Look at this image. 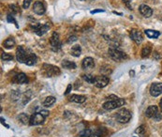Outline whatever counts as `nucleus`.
I'll return each instance as SVG.
<instances>
[{
  "instance_id": "nucleus-22",
  "label": "nucleus",
  "mask_w": 162,
  "mask_h": 137,
  "mask_svg": "<svg viewBox=\"0 0 162 137\" xmlns=\"http://www.w3.org/2000/svg\"><path fill=\"white\" fill-rule=\"evenodd\" d=\"M152 52V47L150 44H146L144 46V48L141 50V57L142 58H145V57H148L149 55L151 54Z\"/></svg>"
},
{
  "instance_id": "nucleus-29",
  "label": "nucleus",
  "mask_w": 162,
  "mask_h": 137,
  "mask_svg": "<svg viewBox=\"0 0 162 137\" xmlns=\"http://www.w3.org/2000/svg\"><path fill=\"white\" fill-rule=\"evenodd\" d=\"M1 58L4 61H11L13 59V55L11 54H8V53H4L3 52L2 55H1Z\"/></svg>"
},
{
  "instance_id": "nucleus-7",
  "label": "nucleus",
  "mask_w": 162,
  "mask_h": 137,
  "mask_svg": "<svg viewBox=\"0 0 162 137\" xmlns=\"http://www.w3.org/2000/svg\"><path fill=\"white\" fill-rule=\"evenodd\" d=\"M45 120V116H43L40 113H34L31 116H30V122L29 125L30 126H37V125H40L43 124Z\"/></svg>"
},
{
  "instance_id": "nucleus-3",
  "label": "nucleus",
  "mask_w": 162,
  "mask_h": 137,
  "mask_svg": "<svg viewBox=\"0 0 162 137\" xmlns=\"http://www.w3.org/2000/svg\"><path fill=\"white\" fill-rule=\"evenodd\" d=\"M43 73L46 77H54L56 75L60 74L59 68L55 67V66L50 65V64H44L43 65Z\"/></svg>"
},
{
  "instance_id": "nucleus-28",
  "label": "nucleus",
  "mask_w": 162,
  "mask_h": 137,
  "mask_svg": "<svg viewBox=\"0 0 162 137\" xmlns=\"http://www.w3.org/2000/svg\"><path fill=\"white\" fill-rule=\"evenodd\" d=\"M19 8L16 6L15 4H11V5H9L8 6V11H9V14H16V13H18V11H19V9H18Z\"/></svg>"
},
{
  "instance_id": "nucleus-30",
  "label": "nucleus",
  "mask_w": 162,
  "mask_h": 137,
  "mask_svg": "<svg viewBox=\"0 0 162 137\" xmlns=\"http://www.w3.org/2000/svg\"><path fill=\"white\" fill-rule=\"evenodd\" d=\"M7 20H8V23H13L14 25L16 26V27L18 28L19 27V26H18V23H17V21L14 19V16L12 15V14H8V16H7Z\"/></svg>"
},
{
  "instance_id": "nucleus-35",
  "label": "nucleus",
  "mask_w": 162,
  "mask_h": 137,
  "mask_svg": "<svg viewBox=\"0 0 162 137\" xmlns=\"http://www.w3.org/2000/svg\"><path fill=\"white\" fill-rule=\"evenodd\" d=\"M71 89H72V86H71V84H69L68 87H66V90L65 92V95H68V94H69L70 91H71Z\"/></svg>"
},
{
  "instance_id": "nucleus-6",
  "label": "nucleus",
  "mask_w": 162,
  "mask_h": 137,
  "mask_svg": "<svg viewBox=\"0 0 162 137\" xmlns=\"http://www.w3.org/2000/svg\"><path fill=\"white\" fill-rule=\"evenodd\" d=\"M116 119L120 123H127L131 119V113L127 109H124L123 108V109H121L117 113Z\"/></svg>"
},
{
  "instance_id": "nucleus-5",
  "label": "nucleus",
  "mask_w": 162,
  "mask_h": 137,
  "mask_svg": "<svg viewBox=\"0 0 162 137\" xmlns=\"http://www.w3.org/2000/svg\"><path fill=\"white\" fill-rule=\"evenodd\" d=\"M50 44H51V47H52V50L54 51V52H57L61 49L62 47V42H61V40H60V37H59V34L57 32H54L53 35H52L51 39H50Z\"/></svg>"
},
{
  "instance_id": "nucleus-37",
  "label": "nucleus",
  "mask_w": 162,
  "mask_h": 137,
  "mask_svg": "<svg viewBox=\"0 0 162 137\" xmlns=\"http://www.w3.org/2000/svg\"><path fill=\"white\" fill-rule=\"evenodd\" d=\"M130 2H131V0H123V3H124V4H126L129 9H132L130 8V6H129V3H130Z\"/></svg>"
},
{
  "instance_id": "nucleus-9",
  "label": "nucleus",
  "mask_w": 162,
  "mask_h": 137,
  "mask_svg": "<svg viewBox=\"0 0 162 137\" xmlns=\"http://www.w3.org/2000/svg\"><path fill=\"white\" fill-rule=\"evenodd\" d=\"M109 82H110L109 77L105 76V75H100V76H96L94 84L98 88H103L107 86Z\"/></svg>"
},
{
  "instance_id": "nucleus-2",
  "label": "nucleus",
  "mask_w": 162,
  "mask_h": 137,
  "mask_svg": "<svg viewBox=\"0 0 162 137\" xmlns=\"http://www.w3.org/2000/svg\"><path fill=\"white\" fill-rule=\"evenodd\" d=\"M125 100L124 99H115V100H112V101H109L106 102L105 103H103V108L105 110H113V109H116V108H119L123 106L125 104Z\"/></svg>"
},
{
  "instance_id": "nucleus-27",
  "label": "nucleus",
  "mask_w": 162,
  "mask_h": 137,
  "mask_svg": "<svg viewBox=\"0 0 162 137\" xmlns=\"http://www.w3.org/2000/svg\"><path fill=\"white\" fill-rule=\"evenodd\" d=\"M83 79L85 82H87L89 84H93L95 83V79H96V76H93L91 74H83Z\"/></svg>"
},
{
  "instance_id": "nucleus-18",
  "label": "nucleus",
  "mask_w": 162,
  "mask_h": 137,
  "mask_svg": "<svg viewBox=\"0 0 162 137\" xmlns=\"http://www.w3.org/2000/svg\"><path fill=\"white\" fill-rule=\"evenodd\" d=\"M69 101L70 102H73L76 103H83L85 101H86V98L83 95H77V94H73L71 95L69 98Z\"/></svg>"
},
{
  "instance_id": "nucleus-32",
  "label": "nucleus",
  "mask_w": 162,
  "mask_h": 137,
  "mask_svg": "<svg viewBox=\"0 0 162 137\" xmlns=\"http://www.w3.org/2000/svg\"><path fill=\"white\" fill-rule=\"evenodd\" d=\"M37 110L39 111L37 113H40V114H41L43 116H48L49 115H50V113H49V111H47V110H44V109H40V108H37Z\"/></svg>"
},
{
  "instance_id": "nucleus-25",
  "label": "nucleus",
  "mask_w": 162,
  "mask_h": 137,
  "mask_svg": "<svg viewBox=\"0 0 162 137\" xmlns=\"http://www.w3.org/2000/svg\"><path fill=\"white\" fill-rule=\"evenodd\" d=\"M55 102H56V99L54 98V97H53V96H49V97H47L45 100H44V102H43V105L45 106V107H50V106H52V105H54V103H55Z\"/></svg>"
},
{
  "instance_id": "nucleus-8",
  "label": "nucleus",
  "mask_w": 162,
  "mask_h": 137,
  "mask_svg": "<svg viewBox=\"0 0 162 137\" xmlns=\"http://www.w3.org/2000/svg\"><path fill=\"white\" fill-rule=\"evenodd\" d=\"M34 28V31L37 36H43L46 34L47 32L50 29V26L48 23H44V25H40V23H37V25L33 26Z\"/></svg>"
},
{
  "instance_id": "nucleus-34",
  "label": "nucleus",
  "mask_w": 162,
  "mask_h": 137,
  "mask_svg": "<svg viewBox=\"0 0 162 137\" xmlns=\"http://www.w3.org/2000/svg\"><path fill=\"white\" fill-rule=\"evenodd\" d=\"M77 40V37L76 36H71L69 38V40H68V43H71V42H73V41H76Z\"/></svg>"
},
{
  "instance_id": "nucleus-26",
  "label": "nucleus",
  "mask_w": 162,
  "mask_h": 137,
  "mask_svg": "<svg viewBox=\"0 0 162 137\" xmlns=\"http://www.w3.org/2000/svg\"><path fill=\"white\" fill-rule=\"evenodd\" d=\"M18 119L23 124H27V123L29 124V122H30V117L28 116L26 114H25V113H22L21 115H19Z\"/></svg>"
},
{
  "instance_id": "nucleus-31",
  "label": "nucleus",
  "mask_w": 162,
  "mask_h": 137,
  "mask_svg": "<svg viewBox=\"0 0 162 137\" xmlns=\"http://www.w3.org/2000/svg\"><path fill=\"white\" fill-rule=\"evenodd\" d=\"M145 131V126L144 125H141L140 127H138V129L136 130V133L138 134H144Z\"/></svg>"
},
{
  "instance_id": "nucleus-24",
  "label": "nucleus",
  "mask_w": 162,
  "mask_h": 137,
  "mask_svg": "<svg viewBox=\"0 0 162 137\" xmlns=\"http://www.w3.org/2000/svg\"><path fill=\"white\" fill-rule=\"evenodd\" d=\"M36 63H37V55L34 53H31L30 55L28 56V58L26 59L25 64H26L27 66H33Z\"/></svg>"
},
{
  "instance_id": "nucleus-4",
  "label": "nucleus",
  "mask_w": 162,
  "mask_h": 137,
  "mask_svg": "<svg viewBox=\"0 0 162 137\" xmlns=\"http://www.w3.org/2000/svg\"><path fill=\"white\" fill-rule=\"evenodd\" d=\"M30 54L31 52H28L23 46H18L16 51V59L20 63H25V61L28 58V56L30 55Z\"/></svg>"
},
{
  "instance_id": "nucleus-11",
  "label": "nucleus",
  "mask_w": 162,
  "mask_h": 137,
  "mask_svg": "<svg viewBox=\"0 0 162 137\" xmlns=\"http://www.w3.org/2000/svg\"><path fill=\"white\" fill-rule=\"evenodd\" d=\"M162 93V84L161 83H154L150 87V94L153 97H158Z\"/></svg>"
},
{
  "instance_id": "nucleus-19",
  "label": "nucleus",
  "mask_w": 162,
  "mask_h": 137,
  "mask_svg": "<svg viewBox=\"0 0 162 137\" xmlns=\"http://www.w3.org/2000/svg\"><path fill=\"white\" fill-rule=\"evenodd\" d=\"M62 67L64 69H66V70H75L76 69V64L73 62V61H69V60H63L62 61Z\"/></svg>"
},
{
  "instance_id": "nucleus-15",
  "label": "nucleus",
  "mask_w": 162,
  "mask_h": 137,
  "mask_svg": "<svg viewBox=\"0 0 162 137\" xmlns=\"http://www.w3.org/2000/svg\"><path fill=\"white\" fill-rule=\"evenodd\" d=\"M12 82L14 84H27L28 83V79L26 77V75L23 73V72H21V73H18L16 74L14 78L12 79Z\"/></svg>"
},
{
  "instance_id": "nucleus-21",
  "label": "nucleus",
  "mask_w": 162,
  "mask_h": 137,
  "mask_svg": "<svg viewBox=\"0 0 162 137\" xmlns=\"http://www.w3.org/2000/svg\"><path fill=\"white\" fill-rule=\"evenodd\" d=\"M3 46L5 47L6 49H11L15 46V40L14 38L11 37V38H8V39L3 42Z\"/></svg>"
},
{
  "instance_id": "nucleus-20",
  "label": "nucleus",
  "mask_w": 162,
  "mask_h": 137,
  "mask_svg": "<svg viewBox=\"0 0 162 137\" xmlns=\"http://www.w3.org/2000/svg\"><path fill=\"white\" fill-rule=\"evenodd\" d=\"M145 35L150 38V39H158L160 36V32L156 30H152V29H145L144 30Z\"/></svg>"
},
{
  "instance_id": "nucleus-10",
  "label": "nucleus",
  "mask_w": 162,
  "mask_h": 137,
  "mask_svg": "<svg viewBox=\"0 0 162 137\" xmlns=\"http://www.w3.org/2000/svg\"><path fill=\"white\" fill-rule=\"evenodd\" d=\"M33 11L37 15H43L46 12V6L45 3L42 1H36L33 6Z\"/></svg>"
},
{
  "instance_id": "nucleus-23",
  "label": "nucleus",
  "mask_w": 162,
  "mask_h": 137,
  "mask_svg": "<svg viewBox=\"0 0 162 137\" xmlns=\"http://www.w3.org/2000/svg\"><path fill=\"white\" fill-rule=\"evenodd\" d=\"M70 53H71V55L75 56V57H79L81 55V53H82V48H81L80 45H74L71 48Z\"/></svg>"
},
{
  "instance_id": "nucleus-39",
  "label": "nucleus",
  "mask_w": 162,
  "mask_h": 137,
  "mask_svg": "<svg viewBox=\"0 0 162 137\" xmlns=\"http://www.w3.org/2000/svg\"><path fill=\"white\" fill-rule=\"evenodd\" d=\"M113 13H114V14H117V15H120V16L123 15V14H122L121 12H117V11H113Z\"/></svg>"
},
{
  "instance_id": "nucleus-17",
  "label": "nucleus",
  "mask_w": 162,
  "mask_h": 137,
  "mask_svg": "<svg viewBox=\"0 0 162 137\" xmlns=\"http://www.w3.org/2000/svg\"><path fill=\"white\" fill-rule=\"evenodd\" d=\"M105 133H106V131L104 128L93 129L91 130V135H90V137H103Z\"/></svg>"
},
{
  "instance_id": "nucleus-38",
  "label": "nucleus",
  "mask_w": 162,
  "mask_h": 137,
  "mask_svg": "<svg viewBox=\"0 0 162 137\" xmlns=\"http://www.w3.org/2000/svg\"><path fill=\"white\" fill-rule=\"evenodd\" d=\"M1 123H2V124H3L4 126H6L7 128H9V127H8V125H7L6 123H5V119H3V117H1Z\"/></svg>"
},
{
  "instance_id": "nucleus-41",
  "label": "nucleus",
  "mask_w": 162,
  "mask_h": 137,
  "mask_svg": "<svg viewBox=\"0 0 162 137\" xmlns=\"http://www.w3.org/2000/svg\"><path fill=\"white\" fill-rule=\"evenodd\" d=\"M134 137H136V136H134Z\"/></svg>"
},
{
  "instance_id": "nucleus-13",
  "label": "nucleus",
  "mask_w": 162,
  "mask_h": 137,
  "mask_svg": "<svg viewBox=\"0 0 162 137\" xmlns=\"http://www.w3.org/2000/svg\"><path fill=\"white\" fill-rule=\"evenodd\" d=\"M139 11L141 12V14L142 16H144L145 18H149L152 16L153 14V9H152L149 6H147L145 4H141L140 8H139Z\"/></svg>"
},
{
  "instance_id": "nucleus-1",
  "label": "nucleus",
  "mask_w": 162,
  "mask_h": 137,
  "mask_svg": "<svg viewBox=\"0 0 162 137\" xmlns=\"http://www.w3.org/2000/svg\"><path fill=\"white\" fill-rule=\"evenodd\" d=\"M109 55L111 56V58L113 59L114 61H122L124 59L127 58V54H125L124 52L118 50L117 48H114V47H111L108 50Z\"/></svg>"
},
{
  "instance_id": "nucleus-14",
  "label": "nucleus",
  "mask_w": 162,
  "mask_h": 137,
  "mask_svg": "<svg viewBox=\"0 0 162 137\" xmlns=\"http://www.w3.org/2000/svg\"><path fill=\"white\" fill-rule=\"evenodd\" d=\"M158 114V108L156 105H150L145 111V116L148 119H154Z\"/></svg>"
},
{
  "instance_id": "nucleus-36",
  "label": "nucleus",
  "mask_w": 162,
  "mask_h": 137,
  "mask_svg": "<svg viewBox=\"0 0 162 137\" xmlns=\"http://www.w3.org/2000/svg\"><path fill=\"white\" fill-rule=\"evenodd\" d=\"M104 11H105L104 9H94V11H91V14L99 13V12H104Z\"/></svg>"
},
{
  "instance_id": "nucleus-40",
  "label": "nucleus",
  "mask_w": 162,
  "mask_h": 137,
  "mask_svg": "<svg viewBox=\"0 0 162 137\" xmlns=\"http://www.w3.org/2000/svg\"><path fill=\"white\" fill-rule=\"evenodd\" d=\"M159 106H160V109H161V112H162V99H161V101L159 102Z\"/></svg>"
},
{
  "instance_id": "nucleus-12",
  "label": "nucleus",
  "mask_w": 162,
  "mask_h": 137,
  "mask_svg": "<svg viewBox=\"0 0 162 137\" xmlns=\"http://www.w3.org/2000/svg\"><path fill=\"white\" fill-rule=\"evenodd\" d=\"M129 36L131 38L132 40H134L137 44H141L142 40H144V37H142V34L137 29H132L129 33Z\"/></svg>"
},
{
  "instance_id": "nucleus-16",
  "label": "nucleus",
  "mask_w": 162,
  "mask_h": 137,
  "mask_svg": "<svg viewBox=\"0 0 162 137\" xmlns=\"http://www.w3.org/2000/svg\"><path fill=\"white\" fill-rule=\"evenodd\" d=\"M95 67V61L92 57H85L82 62V68L83 70H90Z\"/></svg>"
},
{
  "instance_id": "nucleus-33",
  "label": "nucleus",
  "mask_w": 162,
  "mask_h": 137,
  "mask_svg": "<svg viewBox=\"0 0 162 137\" xmlns=\"http://www.w3.org/2000/svg\"><path fill=\"white\" fill-rule=\"evenodd\" d=\"M33 0H23V9H28L30 6L31 2Z\"/></svg>"
}]
</instances>
